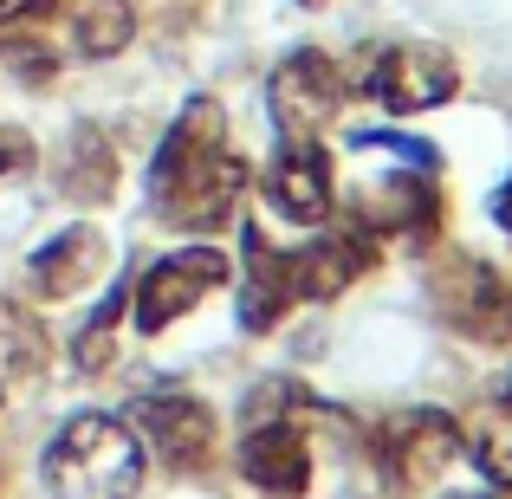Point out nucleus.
Segmentation results:
<instances>
[{"label":"nucleus","instance_id":"obj_1","mask_svg":"<svg viewBox=\"0 0 512 499\" xmlns=\"http://www.w3.org/2000/svg\"><path fill=\"white\" fill-rule=\"evenodd\" d=\"M240 188H247V163L227 150V117L214 98H188L175 111L169 137L156 143L150 163V201L169 227L188 234H214L234 214Z\"/></svg>","mask_w":512,"mask_h":499},{"label":"nucleus","instance_id":"obj_2","mask_svg":"<svg viewBox=\"0 0 512 499\" xmlns=\"http://www.w3.org/2000/svg\"><path fill=\"white\" fill-rule=\"evenodd\" d=\"M39 474H46L52 499H137L143 441L124 415H72L52 435Z\"/></svg>","mask_w":512,"mask_h":499},{"label":"nucleus","instance_id":"obj_3","mask_svg":"<svg viewBox=\"0 0 512 499\" xmlns=\"http://www.w3.org/2000/svg\"><path fill=\"white\" fill-rule=\"evenodd\" d=\"M376 467L389 493H428L454 461L467 454V428L441 409H402L376 428Z\"/></svg>","mask_w":512,"mask_h":499},{"label":"nucleus","instance_id":"obj_4","mask_svg":"<svg viewBox=\"0 0 512 499\" xmlns=\"http://www.w3.org/2000/svg\"><path fill=\"white\" fill-rule=\"evenodd\" d=\"M428 299H435V312L461 337H474V344H512V286L487 260L448 253L435 266V279H428Z\"/></svg>","mask_w":512,"mask_h":499},{"label":"nucleus","instance_id":"obj_5","mask_svg":"<svg viewBox=\"0 0 512 499\" xmlns=\"http://www.w3.org/2000/svg\"><path fill=\"white\" fill-rule=\"evenodd\" d=\"M363 91L389 117H415V111H435V104H448L461 91V65H454V52L428 46V39H396L363 72Z\"/></svg>","mask_w":512,"mask_h":499},{"label":"nucleus","instance_id":"obj_6","mask_svg":"<svg viewBox=\"0 0 512 499\" xmlns=\"http://www.w3.org/2000/svg\"><path fill=\"white\" fill-rule=\"evenodd\" d=\"M227 279V253L221 247H175L156 266H143L137 292H130V318H137L143 337L169 331L175 318H188L214 286Z\"/></svg>","mask_w":512,"mask_h":499},{"label":"nucleus","instance_id":"obj_7","mask_svg":"<svg viewBox=\"0 0 512 499\" xmlns=\"http://www.w3.org/2000/svg\"><path fill=\"white\" fill-rule=\"evenodd\" d=\"M344 104V78L325 52H286L266 78V111H273L279 137H318Z\"/></svg>","mask_w":512,"mask_h":499},{"label":"nucleus","instance_id":"obj_8","mask_svg":"<svg viewBox=\"0 0 512 499\" xmlns=\"http://www.w3.org/2000/svg\"><path fill=\"white\" fill-rule=\"evenodd\" d=\"M137 441H143V454H156L175 474H195L214 454V409L195 402V396H182V389L143 396L137 402Z\"/></svg>","mask_w":512,"mask_h":499},{"label":"nucleus","instance_id":"obj_9","mask_svg":"<svg viewBox=\"0 0 512 499\" xmlns=\"http://www.w3.org/2000/svg\"><path fill=\"white\" fill-rule=\"evenodd\" d=\"M435 169H415V163H396L389 175H363L357 195H350V214H357L363 234H422L435 227L441 201H435Z\"/></svg>","mask_w":512,"mask_h":499},{"label":"nucleus","instance_id":"obj_10","mask_svg":"<svg viewBox=\"0 0 512 499\" xmlns=\"http://www.w3.org/2000/svg\"><path fill=\"white\" fill-rule=\"evenodd\" d=\"M331 195H338V169H331L325 143L318 137H286L279 143V156L266 163V201H273V214L312 227V221L331 214Z\"/></svg>","mask_w":512,"mask_h":499},{"label":"nucleus","instance_id":"obj_11","mask_svg":"<svg viewBox=\"0 0 512 499\" xmlns=\"http://www.w3.org/2000/svg\"><path fill=\"white\" fill-rule=\"evenodd\" d=\"M240 480L273 499H299L312 493V441L299 422H247L240 435Z\"/></svg>","mask_w":512,"mask_h":499},{"label":"nucleus","instance_id":"obj_12","mask_svg":"<svg viewBox=\"0 0 512 499\" xmlns=\"http://www.w3.org/2000/svg\"><path fill=\"white\" fill-rule=\"evenodd\" d=\"M370 260H376L370 234H325V240H305V247L286 253L292 299H299V305H305V299H312V305L338 299V292H350L363 273H370Z\"/></svg>","mask_w":512,"mask_h":499},{"label":"nucleus","instance_id":"obj_13","mask_svg":"<svg viewBox=\"0 0 512 499\" xmlns=\"http://www.w3.org/2000/svg\"><path fill=\"white\" fill-rule=\"evenodd\" d=\"M104 266H111V240H104L98 227H59V234L26 260V286L59 305V299H78Z\"/></svg>","mask_w":512,"mask_h":499},{"label":"nucleus","instance_id":"obj_14","mask_svg":"<svg viewBox=\"0 0 512 499\" xmlns=\"http://www.w3.org/2000/svg\"><path fill=\"white\" fill-rule=\"evenodd\" d=\"M292 279H286V247L260 234V221H247V279H240V331H273L292 312Z\"/></svg>","mask_w":512,"mask_h":499},{"label":"nucleus","instance_id":"obj_15","mask_svg":"<svg viewBox=\"0 0 512 499\" xmlns=\"http://www.w3.org/2000/svg\"><path fill=\"white\" fill-rule=\"evenodd\" d=\"M111 188H117V156H111V143H104L91 124H78L72 143H65V156H59V195H65V201H104Z\"/></svg>","mask_w":512,"mask_h":499},{"label":"nucleus","instance_id":"obj_16","mask_svg":"<svg viewBox=\"0 0 512 499\" xmlns=\"http://www.w3.org/2000/svg\"><path fill=\"white\" fill-rule=\"evenodd\" d=\"M52 363V337L33 305L0 299V376H39Z\"/></svg>","mask_w":512,"mask_h":499},{"label":"nucleus","instance_id":"obj_17","mask_svg":"<svg viewBox=\"0 0 512 499\" xmlns=\"http://www.w3.org/2000/svg\"><path fill=\"white\" fill-rule=\"evenodd\" d=\"M130 33H137L130 0H78V7H72V46L85 52V59H111V52H124Z\"/></svg>","mask_w":512,"mask_h":499},{"label":"nucleus","instance_id":"obj_18","mask_svg":"<svg viewBox=\"0 0 512 499\" xmlns=\"http://www.w3.org/2000/svg\"><path fill=\"white\" fill-rule=\"evenodd\" d=\"M467 448H474L480 474L493 480V487L512 493V402H500V409H480L474 428H467Z\"/></svg>","mask_w":512,"mask_h":499},{"label":"nucleus","instance_id":"obj_19","mask_svg":"<svg viewBox=\"0 0 512 499\" xmlns=\"http://www.w3.org/2000/svg\"><path fill=\"white\" fill-rule=\"evenodd\" d=\"M117 312H124V292H117V299H104V312H98V325H91L85 337H78V370L85 376H98L104 363H111V325H117Z\"/></svg>","mask_w":512,"mask_h":499},{"label":"nucleus","instance_id":"obj_20","mask_svg":"<svg viewBox=\"0 0 512 499\" xmlns=\"http://www.w3.org/2000/svg\"><path fill=\"white\" fill-rule=\"evenodd\" d=\"M26 169H33V137L20 124H0V182H13Z\"/></svg>","mask_w":512,"mask_h":499},{"label":"nucleus","instance_id":"obj_21","mask_svg":"<svg viewBox=\"0 0 512 499\" xmlns=\"http://www.w3.org/2000/svg\"><path fill=\"white\" fill-rule=\"evenodd\" d=\"M52 7H59V0H0V33H13V26H39Z\"/></svg>","mask_w":512,"mask_h":499},{"label":"nucleus","instance_id":"obj_22","mask_svg":"<svg viewBox=\"0 0 512 499\" xmlns=\"http://www.w3.org/2000/svg\"><path fill=\"white\" fill-rule=\"evenodd\" d=\"M493 221H500L506 234H512V175L500 182V195H493Z\"/></svg>","mask_w":512,"mask_h":499},{"label":"nucleus","instance_id":"obj_23","mask_svg":"<svg viewBox=\"0 0 512 499\" xmlns=\"http://www.w3.org/2000/svg\"><path fill=\"white\" fill-rule=\"evenodd\" d=\"M448 499H500V493H448Z\"/></svg>","mask_w":512,"mask_h":499},{"label":"nucleus","instance_id":"obj_24","mask_svg":"<svg viewBox=\"0 0 512 499\" xmlns=\"http://www.w3.org/2000/svg\"><path fill=\"white\" fill-rule=\"evenodd\" d=\"M506 402H512V383H506Z\"/></svg>","mask_w":512,"mask_h":499}]
</instances>
